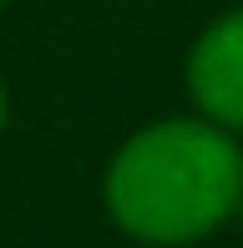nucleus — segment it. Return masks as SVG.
Segmentation results:
<instances>
[{
    "mask_svg": "<svg viewBox=\"0 0 243 248\" xmlns=\"http://www.w3.org/2000/svg\"><path fill=\"white\" fill-rule=\"evenodd\" d=\"M0 127H5V86H0Z\"/></svg>",
    "mask_w": 243,
    "mask_h": 248,
    "instance_id": "nucleus-3",
    "label": "nucleus"
},
{
    "mask_svg": "<svg viewBox=\"0 0 243 248\" xmlns=\"http://www.w3.org/2000/svg\"><path fill=\"white\" fill-rule=\"evenodd\" d=\"M238 208H243V198H238Z\"/></svg>",
    "mask_w": 243,
    "mask_h": 248,
    "instance_id": "nucleus-5",
    "label": "nucleus"
},
{
    "mask_svg": "<svg viewBox=\"0 0 243 248\" xmlns=\"http://www.w3.org/2000/svg\"><path fill=\"white\" fill-rule=\"evenodd\" d=\"M0 10H5V0H0Z\"/></svg>",
    "mask_w": 243,
    "mask_h": 248,
    "instance_id": "nucleus-4",
    "label": "nucleus"
},
{
    "mask_svg": "<svg viewBox=\"0 0 243 248\" xmlns=\"http://www.w3.org/2000/svg\"><path fill=\"white\" fill-rule=\"evenodd\" d=\"M187 92L197 111L228 132H243V10L213 20L187 56Z\"/></svg>",
    "mask_w": 243,
    "mask_h": 248,
    "instance_id": "nucleus-2",
    "label": "nucleus"
},
{
    "mask_svg": "<svg viewBox=\"0 0 243 248\" xmlns=\"http://www.w3.org/2000/svg\"><path fill=\"white\" fill-rule=\"evenodd\" d=\"M243 198V152L218 122H157L106 172V208L132 238L187 243L213 233Z\"/></svg>",
    "mask_w": 243,
    "mask_h": 248,
    "instance_id": "nucleus-1",
    "label": "nucleus"
}]
</instances>
